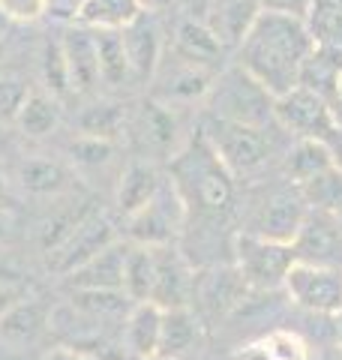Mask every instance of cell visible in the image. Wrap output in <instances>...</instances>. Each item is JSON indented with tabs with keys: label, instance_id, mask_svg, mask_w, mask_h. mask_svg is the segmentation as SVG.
Instances as JSON below:
<instances>
[{
	"label": "cell",
	"instance_id": "25",
	"mask_svg": "<svg viewBox=\"0 0 342 360\" xmlns=\"http://www.w3.org/2000/svg\"><path fill=\"white\" fill-rule=\"evenodd\" d=\"M159 184H163V180H159L153 165L132 162L127 172L120 174V184H118V207H120L123 217H135L141 207L151 205Z\"/></svg>",
	"mask_w": 342,
	"mask_h": 360
},
{
	"label": "cell",
	"instance_id": "44",
	"mask_svg": "<svg viewBox=\"0 0 342 360\" xmlns=\"http://www.w3.org/2000/svg\"><path fill=\"white\" fill-rule=\"evenodd\" d=\"M9 234H13V217H9V210L0 207V243H6Z\"/></svg>",
	"mask_w": 342,
	"mask_h": 360
},
{
	"label": "cell",
	"instance_id": "20",
	"mask_svg": "<svg viewBox=\"0 0 342 360\" xmlns=\"http://www.w3.org/2000/svg\"><path fill=\"white\" fill-rule=\"evenodd\" d=\"M141 15L139 0H82L75 9V27L84 30H123Z\"/></svg>",
	"mask_w": 342,
	"mask_h": 360
},
{
	"label": "cell",
	"instance_id": "10",
	"mask_svg": "<svg viewBox=\"0 0 342 360\" xmlns=\"http://www.w3.org/2000/svg\"><path fill=\"white\" fill-rule=\"evenodd\" d=\"M282 288L300 309L336 315L342 309V270L294 262Z\"/></svg>",
	"mask_w": 342,
	"mask_h": 360
},
{
	"label": "cell",
	"instance_id": "45",
	"mask_svg": "<svg viewBox=\"0 0 342 360\" xmlns=\"http://www.w3.org/2000/svg\"><path fill=\"white\" fill-rule=\"evenodd\" d=\"M15 270L13 267H6L4 262H0V283H4V285H15Z\"/></svg>",
	"mask_w": 342,
	"mask_h": 360
},
{
	"label": "cell",
	"instance_id": "30",
	"mask_svg": "<svg viewBox=\"0 0 342 360\" xmlns=\"http://www.w3.org/2000/svg\"><path fill=\"white\" fill-rule=\"evenodd\" d=\"M57 123H61V103H57V96H51L49 90H30L15 127L25 135H30V139H45V135H51L57 129Z\"/></svg>",
	"mask_w": 342,
	"mask_h": 360
},
{
	"label": "cell",
	"instance_id": "11",
	"mask_svg": "<svg viewBox=\"0 0 342 360\" xmlns=\"http://www.w3.org/2000/svg\"><path fill=\"white\" fill-rule=\"evenodd\" d=\"M192 285H196V276L189 274V264L177 246H153V291L147 303L159 309L189 307Z\"/></svg>",
	"mask_w": 342,
	"mask_h": 360
},
{
	"label": "cell",
	"instance_id": "35",
	"mask_svg": "<svg viewBox=\"0 0 342 360\" xmlns=\"http://www.w3.org/2000/svg\"><path fill=\"white\" fill-rule=\"evenodd\" d=\"M30 90L33 87L25 82V78L9 75V72L0 75V127L18 120L21 108H25L27 96H30Z\"/></svg>",
	"mask_w": 342,
	"mask_h": 360
},
{
	"label": "cell",
	"instance_id": "21",
	"mask_svg": "<svg viewBox=\"0 0 342 360\" xmlns=\"http://www.w3.org/2000/svg\"><path fill=\"white\" fill-rule=\"evenodd\" d=\"M198 342V319L189 307L163 309V328H159V352L156 360H177L192 352Z\"/></svg>",
	"mask_w": 342,
	"mask_h": 360
},
{
	"label": "cell",
	"instance_id": "37",
	"mask_svg": "<svg viewBox=\"0 0 342 360\" xmlns=\"http://www.w3.org/2000/svg\"><path fill=\"white\" fill-rule=\"evenodd\" d=\"M42 82L45 90L51 96H63L70 90V72H66V58H63V45L49 42L42 51Z\"/></svg>",
	"mask_w": 342,
	"mask_h": 360
},
{
	"label": "cell",
	"instance_id": "46",
	"mask_svg": "<svg viewBox=\"0 0 342 360\" xmlns=\"http://www.w3.org/2000/svg\"><path fill=\"white\" fill-rule=\"evenodd\" d=\"M165 4H168V0H139L141 13H153V9H163Z\"/></svg>",
	"mask_w": 342,
	"mask_h": 360
},
{
	"label": "cell",
	"instance_id": "34",
	"mask_svg": "<svg viewBox=\"0 0 342 360\" xmlns=\"http://www.w3.org/2000/svg\"><path fill=\"white\" fill-rule=\"evenodd\" d=\"M298 193L303 195L306 207L336 213L342 207V168L336 165V168H330V172L318 174L310 184H303Z\"/></svg>",
	"mask_w": 342,
	"mask_h": 360
},
{
	"label": "cell",
	"instance_id": "4",
	"mask_svg": "<svg viewBox=\"0 0 342 360\" xmlns=\"http://www.w3.org/2000/svg\"><path fill=\"white\" fill-rule=\"evenodd\" d=\"M204 135V141L213 148V153L222 160V165L232 174H249L261 168L270 156V144L265 129L243 127V123H228L208 117L204 127L198 129Z\"/></svg>",
	"mask_w": 342,
	"mask_h": 360
},
{
	"label": "cell",
	"instance_id": "24",
	"mask_svg": "<svg viewBox=\"0 0 342 360\" xmlns=\"http://www.w3.org/2000/svg\"><path fill=\"white\" fill-rule=\"evenodd\" d=\"M51 324V312L45 303H39L37 297L33 300H18L13 309H9L4 319H0V336L6 342H33L37 336Z\"/></svg>",
	"mask_w": 342,
	"mask_h": 360
},
{
	"label": "cell",
	"instance_id": "16",
	"mask_svg": "<svg viewBox=\"0 0 342 360\" xmlns=\"http://www.w3.org/2000/svg\"><path fill=\"white\" fill-rule=\"evenodd\" d=\"M132 132H135L139 148L144 153L168 156L171 150H175V141H177V120L168 111V105L153 103L151 99V103H144L139 108V115H135Z\"/></svg>",
	"mask_w": 342,
	"mask_h": 360
},
{
	"label": "cell",
	"instance_id": "12",
	"mask_svg": "<svg viewBox=\"0 0 342 360\" xmlns=\"http://www.w3.org/2000/svg\"><path fill=\"white\" fill-rule=\"evenodd\" d=\"M303 217H306V201L300 193H277L270 201H265V207H261L258 219L249 231L277 243H291Z\"/></svg>",
	"mask_w": 342,
	"mask_h": 360
},
{
	"label": "cell",
	"instance_id": "48",
	"mask_svg": "<svg viewBox=\"0 0 342 360\" xmlns=\"http://www.w3.org/2000/svg\"><path fill=\"white\" fill-rule=\"evenodd\" d=\"M336 105H342V75H339V87H336Z\"/></svg>",
	"mask_w": 342,
	"mask_h": 360
},
{
	"label": "cell",
	"instance_id": "2",
	"mask_svg": "<svg viewBox=\"0 0 342 360\" xmlns=\"http://www.w3.org/2000/svg\"><path fill=\"white\" fill-rule=\"evenodd\" d=\"M168 180L175 184L177 195L186 205V217H222L234 201V174L222 165L213 148L204 141V135H192L184 150L171 156Z\"/></svg>",
	"mask_w": 342,
	"mask_h": 360
},
{
	"label": "cell",
	"instance_id": "31",
	"mask_svg": "<svg viewBox=\"0 0 342 360\" xmlns=\"http://www.w3.org/2000/svg\"><path fill=\"white\" fill-rule=\"evenodd\" d=\"M70 307L78 309L84 319H127L129 309L135 303L123 295V291H111V288H87V291H70Z\"/></svg>",
	"mask_w": 342,
	"mask_h": 360
},
{
	"label": "cell",
	"instance_id": "15",
	"mask_svg": "<svg viewBox=\"0 0 342 360\" xmlns=\"http://www.w3.org/2000/svg\"><path fill=\"white\" fill-rule=\"evenodd\" d=\"M123 258H127V243H114L108 250L94 255L87 264L72 270L66 276L70 291H87V288H111L123 291Z\"/></svg>",
	"mask_w": 342,
	"mask_h": 360
},
{
	"label": "cell",
	"instance_id": "49",
	"mask_svg": "<svg viewBox=\"0 0 342 360\" xmlns=\"http://www.w3.org/2000/svg\"><path fill=\"white\" fill-rule=\"evenodd\" d=\"M0 60H4V42H0Z\"/></svg>",
	"mask_w": 342,
	"mask_h": 360
},
{
	"label": "cell",
	"instance_id": "8",
	"mask_svg": "<svg viewBox=\"0 0 342 360\" xmlns=\"http://www.w3.org/2000/svg\"><path fill=\"white\" fill-rule=\"evenodd\" d=\"M294 262L342 270V222L336 213L306 207L298 234L291 240Z\"/></svg>",
	"mask_w": 342,
	"mask_h": 360
},
{
	"label": "cell",
	"instance_id": "22",
	"mask_svg": "<svg viewBox=\"0 0 342 360\" xmlns=\"http://www.w3.org/2000/svg\"><path fill=\"white\" fill-rule=\"evenodd\" d=\"M18 184L25 193L39 198H57L75 186V177L66 165L54 160H27L18 168Z\"/></svg>",
	"mask_w": 342,
	"mask_h": 360
},
{
	"label": "cell",
	"instance_id": "43",
	"mask_svg": "<svg viewBox=\"0 0 342 360\" xmlns=\"http://www.w3.org/2000/svg\"><path fill=\"white\" fill-rule=\"evenodd\" d=\"M0 207H4V210H13V207H15L13 184L6 180V174H4V172H0Z\"/></svg>",
	"mask_w": 342,
	"mask_h": 360
},
{
	"label": "cell",
	"instance_id": "13",
	"mask_svg": "<svg viewBox=\"0 0 342 360\" xmlns=\"http://www.w3.org/2000/svg\"><path fill=\"white\" fill-rule=\"evenodd\" d=\"M123 37V49H127L129 58V70L135 82H147L153 78L159 58H163V39H159V27L153 18H147V13H141L132 21L129 27L120 30Z\"/></svg>",
	"mask_w": 342,
	"mask_h": 360
},
{
	"label": "cell",
	"instance_id": "17",
	"mask_svg": "<svg viewBox=\"0 0 342 360\" xmlns=\"http://www.w3.org/2000/svg\"><path fill=\"white\" fill-rule=\"evenodd\" d=\"M159 328H163V309L153 303H135L123 319V348L135 360H156L159 352Z\"/></svg>",
	"mask_w": 342,
	"mask_h": 360
},
{
	"label": "cell",
	"instance_id": "50",
	"mask_svg": "<svg viewBox=\"0 0 342 360\" xmlns=\"http://www.w3.org/2000/svg\"><path fill=\"white\" fill-rule=\"evenodd\" d=\"M336 217H339V222H342V207H339V210H336Z\"/></svg>",
	"mask_w": 342,
	"mask_h": 360
},
{
	"label": "cell",
	"instance_id": "36",
	"mask_svg": "<svg viewBox=\"0 0 342 360\" xmlns=\"http://www.w3.org/2000/svg\"><path fill=\"white\" fill-rule=\"evenodd\" d=\"M261 348H265L267 360H315L312 357V348L306 340H300L298 333H285V330H277L258 340Z\"/></svg>",
	"mask_w": 342,
	"mask_h": 360
},
{
	"label": "cell",
	"instance_id": "32",
	"mask_svg": "<svg viewBox=\"0 0 342 360\" xmlns=\"http://www.w3.org/2000/svg\"><path fill=\"white\" fill-rule=\"evenodd\" d=\"M213 84V78L208 70H198V66H177L175 72L165 78V87L159 90V99H165V103H175V99H198V96H208V90Z\"/></svg>",
	"mask_w": 342,
	"mask_h": 360
},
{
	"label": "cell",
	"instance_id": "28",
	"mask_svg": "<svg viewBox=\"0 0 342 360\" xmlns=\"http://www.w3.org/2000/svg\"><path fill=\"white\" fill-rule=\"evenodd\" d=\"M94 39H96L99 82H106L111 87L132 82V70H129V58H127V49H123L120 30H96Z\"/></svg>",
	"mask_w": 342,
	"mask_h": 360
},
{
	"label": "cell",
	"instance_id": "1",
	"mask_svg": "<svg viewBox=\"0 0 342 360\" xmlns=\"http://www.w3.org/2000/svg\"><path fill=\"white\" fill-rule=\"evenodd\" d=\"M312 49L315 39L303 18L261 13L237 45V66L277 99L298 87L300 70Z\"/></svg>",
	"mask_w": 342,
	"mask_h": 360
},
{
	"label": "cell",
	"instance_id": "3",
	"mask_svg": "<svg viewBox=\"0 0 342 360\" xmlns=\"http://www.w3.org/2000/svg\"><path fill=\"white\" fill-rule=\"evenodd\" d=\"M208 117L265 129L273 120V96L241 66H228L208 90Z\"/></svg>",
	"mask_w": 342,
	"mask_h": 360
},
{
	"label": "cell",
	"instance_id": "33",
	"mask_svg": "<svg viewBox=\"0 0 342 360\" xmlns=\"http://www.w3.org/2000/svg\"><path fill=\"white\" fill-rule=\"evenodd\" d=\"M123 127H127V115L118 103H94L82 115V135H90V139L114 141L123 132Z\"/></svg>",
	"mask_w": 342,
	"mask_h": 360
},
{
	"label": "cell",
	"instance_id": "26",
	"mask_svg": "<svg viewBox=\"0 0 342 360\" xmlns=\"http://www.w3.org/2000/svg\"><path fill=\"white\" fill-rule=\"evenodd\" d=\"M258 15H261L258 0H222L210 21V30L220 37L222 45H241Z\"/></svg>",
	"mask_w": 342,
	"mask_h": 360
},
{
	"label": "cell",
	"instance_id": "39",
	"mask_svg": "<svg viewBox=\"0 0 342 360\" xmlns=\"http://www.w3.org/2000/svg\"><path fill=\"white\" fill-rule=\"evenodd\" d=\"M49 0H0V13L13 21H37L45 15Z\"/></svg>",
	"mask_w": 342,
	"mask_h": 360
},
{
	"label": "cell",
	"instance_id": "6",
	"mask_svg": "<svg viewBox=\"0 0 342 360\" xmlns=\"http://www.w3.org/2000/svg\"><path fill=\"white\" fill-rule=\"evenodd\" d=\"M234 258H237V274L243 276L249 288L270 291L279 288L294 264L291 243H277L267 238H258L253 231H241L234 238Z\"/></svg>",
	"mask_w": 342,
	"mask_h": 360
},
{
	"label": "cell",
	"instance_id": "14",
	"mask_svg": "<svg viewBox=\"0 0 342 360\" xmlns=\"http://www.w3.org/2000/svg\"><path fill=\"white\" fill-rule=\"evenodd\" d=\"M61 45H63V58H66V72H70V90L87 94V90L99 82L94 30H84V27L66 30Z\"/></svg>",
	"mask_w": 342,
	"mask_h": 360
},
{
	"label": "cell",
	"instance_id": "29",
	"mask_svg": "<svg viewBox=\"0 0 342 360\" xmlns=\"http://www.w3.org/2000/svg\"><path fill=\"white\" fill-rule=\"evenodd\" d=\"M153 291V250L151 246L127 243L123 258V295L132 303H147Z\"/></svg>",
	"mask_w": 342,
	"mask_h": 360
},
{
	"label": "cell",
	"instance_id": "18",
	"mask_svg": "<svg viewBox=\"0 0 342 360\" xmlns=\"http://www.w3.org/2000/svg\"><path fill=\"white\" fill-rule=\"evenodd\" d=\"M222 49L225 45L220 42V37L210 30V25L196 18H184L175 30V51L177 58L189 63V66H198V70H208L216 60L222 58Z\"/></svg>",
	"mask_w": 342,
	"mask_h": 360
},
{
	"label": "cell",
	"instance_id": "5",
	"mask_svg": "<svg viewBox=\"0 0 342 360\" xmlns=\"http://www.w3.org/2000/svg\"><path fill=\"white\" fill-rule=\"evenodd\" d=\"M273 120L294 132L298 139H312L330 144L339 135L336 105L306 87H294L273 99Z\"/></svg>",
	"mask_w": 342,
	"mask_h": 360
},
{
	"label": "cell",
	"instance_id": "7",
	"mask_svg": "<svg viewBox=\"0 0 342 360\" xmlns=\"http://www.w3.org/2000/svg\"><path fill=\"white\" fill-rule=\"evenodd\" d=\"M186 222V205L171 180H163L151 205L129 217V240L139 246H171Z\"/></svg>",
	"mask_w": 342,
	"mask_h": 360
},
{
	"label": "cell",
	"instance_id": "47",
	"mask_svg": "<svg viewBox=\"0 0 342 360\" xmlns=\"http://www.w3.org/2000/svg\"><path fill=\"white\" fill-rule=\"evenodd\" d=\"M336 321H339V324H336V333H339V345H342V309L336 312Z\"/></svg>",
	"mask_w": 342,
	"mask_h": 360
},
{
	"label": "cell",
	"instance_id": "19",
	"mask_svg": "<svg viewBox=\"0 0 342 360\" xmlns=\"http://www.w3.org/2000/svg\"><path fill=\"white\" fill-rule=\"evenodd\" d=\"M339 75H342V51L330 49V45H318L312 54L306 58L303 70H300V82L298 87H306L318 94L322 99L336 105V87H339Z\"/></svg>",
	"mask_w": 342,
	"mask_h": 360
},
{
	"label": "cell",
	"instance_id": "9",
	"mask_svg": "<svg viewBox=\"0 0 342 360\" xmlns=\"http://www.w3.org/2000/svg\"><path fill=\"white\" fill-rule=\"evenodd\" d=\"M118 243V231H114V222L106 217L102 210H90L87 217L72 229V234L66 238L54 252H49V264L54 274L70 276L72 270H78L82 264H87L94 255H99L102 250Z\"/></svg>",
	"mask_w": 342,
	"mask_h": 360
},
{
	"label": "cell",
	"instance_id": "27",
	"mask_svg": "<svg viewBox=\"0 0 342 360\" xmlns=\"http://www.w3.org/2000/svg\"><path fill=\"white\" fill-rule=\"evenodd\" d=\"M336 168V160H334V150L330 144L324 141H312V139H298V144L291 148L289 153V177L294 180V186H303L315 180L318 174L330 172Z\"/></svg>",
	"mask_w": 342,
	"mask_h": 360
},
{
	"label": "cell",
	"instance_id": "40",
	"mask_svg": "<svg viewBox=\"0 0 342 360\" xmlns=\"http://www.w3.org/2000/svg\"><path fill=\"white\" fill-rule=\"evenodd\" d=\"M261 13H277V15H291V18H310L315 0H258Z\"/></svg>",
	"mask_w": 342,
	"mask_h": 360
},
{
	"label": "cell",
	"instance_id": "42",
	"mask_svg": "<svg viewBox=\"0 0 342 360\" xmlns=\"http://www.w3.org/2000/svg\"><path fill=\"white\" fill-rule=\"evenodd\" d=\"M18 300H21V295H18L15 285H4V283H0V319H4V315L13 309Z\"/></svg>",
	"mask_w": 342,
	"mask_h": 360
},
{
	"label": "cell",
	"instance_id": "23",
	"mask_svg": "<svg viewBox=\"0 0 342 360\" xmlns=\"http://www.w3.org/2000/svg\"><path fill=\"white\" fill-rule=\"evenodd\" d=\"M246 288L249 285L234 267V270H216V274L204 276L198 285H192V295H198V303L210 315H225L243 300Z\"/></svg>",
	"mask_w": 342,
	"mask_h": 360
},
{
	"label": "cell",
	"instance_id": "41",
	"mask_svg": "<svg viewBox=\"0 0 342 360\" xmlns=\"http://www.w3.org/2000/svg\"><path fill=\"white\" fill-rule=\"evenodd\" d=\"M42 360H106V357L87 352V348H78V345H57Z\"/></svg>",
	"mask_w": 342,
	"mask_h": 360
},
{
	"label": "cell",
	"instance_id": "38",
	"mask_svg": "<svg viewBox=\"0 0 342 360\" xmlns=\"http://www.w3.org/2000/svg\"><path fill=\"white\" fill-rule=\"evenodd\" d=\"M70 150H72V160H75L78 165L96 168V165H106V162L111 160L114 144L106 141V139H90V135H78Z\"/></svg>",
	"mask_w": 342,
	"mask_h": 360
}]
</instances>
